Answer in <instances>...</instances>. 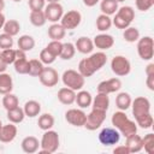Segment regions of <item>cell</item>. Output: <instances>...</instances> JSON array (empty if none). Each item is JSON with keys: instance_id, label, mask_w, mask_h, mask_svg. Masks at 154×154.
<instances>
[{"instance_id": "9f6ffc18", "label": "cell", "mask_w": 154, "mask_h": 154, "mask_svg": "<svg viewBox=\"0 0 154 154\" xmlns=\"http://www.w3.org/2000/svg\"><path fill=\"white\" fill-rule=\"evenodd\" d=\"M117 2H123V1H125V0H116Z\"/></svg>"}, {"instance_id": "d590c367", "label": "cell", "mask_w": 154, "mask_h": 154, "mask_svg": "<svg viewBox=\"0 0 154 154\" xmlns=\"http://www.w3.org/2000/svg\"><path fill=\"white\" fill-rule=\"evenodd\" d=\"M2 106H4V108H5L6 111L18 107V106H19V100H18L17 95H14V94H12V93L5 94L4 97H2Z\"/></svg>"}, {"instance_id": "d4e9b609", "label": "cell", "mask_w": 154, "mask_h": 154, "mask_svg": "<svg viewBox=\"0 0 154 154\" xmlns=\"http://www.w3.org/2000/svg\"><path fill=\"white\" fill-rule=\"evenodd\" d=\"M12 89H13V79L11 75L6 72L0 73V94L5 95L8 93H12Z\"/></svg>"}, {"instance_id": "7402d4cb", "label": "cell", "mask_w": 154, "mask_h": 154, "mask_svg": "<svg viewBox=\"0 0 154 154\" xmlns=\"http://www.w3.org/2000/svg\"><path fill=\"white\" fill-rule=\"evenodd\" d=\"M47 32H48V37L51 40H55V41H61L66 35V30L63 28V25L60 23H53L48 28Z\"/></svg>"}, {"instance_id": "30bf717a", "label": "cell", "mask_w": 154, "mask_h": 154, "mask_svg": "<svg viewBox=\"0 0 154 154\" xmlns=\"http://www.w3.org/2000/svg\"><path fill=\"white\" fill-rule=\"evenodd\" d=\"M81 22H82V14L77 10L67 11L66 13L63 14L60 19V24L65 30H73L81 24Z\"/></svg>"}, {"instance_id": "db71d44e", "label": "cell", "mask_w": 154, "mask_h": 154, "mask_svg": "<svg viewBox=\"0 0 154 154\" xmlns=\"http://www.w3.org/2000/svg\"><path fill=\"white\" fill-rule=\"evenodd\" d=\"M5 8V0H0V10L2 11Z\"/></svg>"}, {"instance_id": "ba28073f", "label": "cell", "mask_w": 154, "mask_h": 154, "mask_svg": "<svg viewBox=\"0 0 154 154\" xmlns=\"http://www.w3.org/2000/svg\"><path fill=\"white\" fill-rule=\"evenodd\" d=\"M106 119V112L99 109H91L89 114H87V119L84 123V128L89 131H94L99 129Z\"/></svg>"}, {"instance_id": "7dc6e473", "label": "cell", "mask_w": 154, "mask_h": 154, "mask_svg": "<svg viewBox=\"0 0 154 154\" xmlns=\"http://www.w3.org/2000/svg\"><path fill=\"white\" fill-rule=\"evenodd\" d=\"M113 153L114 154H130L128 147L125 144H120V146H117L114 149H113Z\"/></svg>"}, {"instance_id": "83f0119b", "label": "cell", "mask_w": 154, "mask_h": 154, "mask_svg": "<svg viewBox=\"0 0 154 154\" xmlns=\"http://www.w3.org/2000/svg\"><path fill=\"white\" fill-rule=\"evenodd\" d=\"M17 45H18L19 49H22L26 53V52H30L35 47V40L30 35H22V36H19Z\"/></svg>"}, {"instance_id": "c3c4849f", "label": "cell", "mask_w": 154, "mask_h": 154, "mask_svg": "<svg viewBox=\"0 0 154 154\" xmlns=\"http://www.w3.org/2000/svg\"><path fill=\"white\" fill-rule=\"evenodd\" d=\"M146 84L148 87L149 90H154V75H148L147 76V79H146Z\"/></svg>"}, {"instance_id": "816d5d0a", "label": "cell", "mask_w": 154, "mask_h": 154, "mask_svg": "<svg viewBox=\"0 0 154 154\" xmlns=\"http://www.w3.org/2000/svg\"><path fill=\"white\" fill-rule=\"evenodd\" d=\"M5 22H6V18H5V14L2 13V11L0 10V29H2V26H4V24H5Z\"/></svg>"}, {"instance_id": "e0dca14e", "label": "cell", "mask_w": 154, "mask_h": 154, "mask_svg": "<svg viewBox=\"0 0 154 154\" xmlns=\"http://www.w3.org/2000/svg\"><path fill=\"white\" fill-rule=\"evenodd\" d=\"M22 150L26 154H34L40 149V141L35 136H26L22 140L20 143Z\"/></svg>"}, {"instance_id": "836d02e7", "label": "cell", "mask_w": 154, "mask_h": 154, "mask_svg": "<svg viewBox=\"0 0 154 154\" xmlns=\"http://www.w3.org/2000/svg\"><path fill=\"white\" fill-rule=\"evenodd\" d=\"M2 30H4V32H6V34H8L10 36L13 37V36H16V35L19 34L20 24L16 19H8V20L5 22V24L2 26Z\"/></svg>"}, {"instance_id": "11a10c76", "label": "cell", "mask_w": 154, "mask_h": 154, "mask_svg": "<svg viewBox=\"0 0 154 154\" xmlns=\"http://www.w3.org/2000/svg\"><path fill=\"white\" fill-rule=\"evenodd\" d=\"M46 1H47V2L49 4V2H59L60 0H46Z\"/></svg>"}, {"instance_id": "60d3db41", "label": "cell", "mask_w": 154, "mask_h": 154, "mask_svg": "<svg viewBox=\"0 0 154 154\" xmlns=\"http://www.w3.org/2000/svg\"><path fill=\"white\" fill-rule=\"evenodd\" d=\"M1 60L7 65L13 64L16 60V49H13V48L2 49L1 51Z\"/></svg>"}, {"instance_id": "277c9868", "label": "cell", "mask_w": 154, "mask_h": 154, "mask_svg": "<svg viewBox=\"0 0 154 154\" xmlns=\"http://www.w3.org/2000/svg\"><path fill=\"white\" fill-rule=\"evenodd\" d=\"M59 144H60V138H59V135L57 131L49 129V130H46L42 135V138L40 141V148L38 152L41 154H52V153H55L59 148Z\"/></svg>"}, {"instance_id": "91938a15", "label": "cell", "mask_w": 154, "mask_h": 154, "mask_svg": "<svg viewBox=\"0 0 154 154\" xmlns=\"http://www.w3.org/2000/svg\"><path fill=\"white\" fill-rule=\"evenodd\" d=\"M0 60H1V49H0Z\"/></svg>"}, {"instance_id": "52a82bcc", "label": "cell", "mask_w": 154, "mask_h": 154, "mask_svg": "<svg viewBox=\"0 0 154 154\" xmlns=\"http://www.w3.org/2000/svg\"><path fill=\"white\" fill-rule=\"evenodd\" d=\"M111 70L116 76L119 77L128 76L131 71V63L124 55H116L111 60Z\"/></svg>"}, {"instance_id": "e575fe53", "label": "cell", "mask_w": 154, "mask_h": 154, "mask_svg": "<svg viewBox=\"0 0 154 154\" xmlns=\"http://www.w3.org/2000/svg\"><path fill=\"white\" fill-rule=\"evenodd\" d=\"M43 69H45V65L42 64V61L40 59H30L28 75L32 76V77H38L41 75V72L43 71Z\"/></svg>"}, {"instance_id": "f546056e", "label": "cell", "mask_w": 154, "mask_h": 154, "mask_svg": "<svg viewBox=\"0 0 154 154\" xmlns=\"http://www.w3.org/2000/svg\"><path fill=\"white\" fill-rule=\"evenodd\" d=\"M95 24H96V29H97L99 31H101V32L107 31V30H109L111 26H112V18H111L109 16H107V14L101 13L100 16H97Z\"/></svg>"}, {"instance_id": "ee69618b", "label": "cell", "mask_w": 154, "mask_h": 154, "mask_svg": "<svg viewBox=\"0 0 154 154\" xmlns=\"http://www.w3.org/2000/svg\"><path fill=\"white\" fill-rule=\"evenodd\" d=\"M13 46V37L10 36L6 32L0 34V49H7V48H12Z\"/></svg>"}, {"instance_id": "f1b7e54d", "label": "cell", "mask_w": 154, "mask_h": 154, "mask_svg": "<svg viewBox=\"0 0 154 154\" xmlns=\"http://www.w3.org/2000/svg\"><path fill=\"white\" fill-rule=\"evenodd\" d=\"M118 2L116 0H101L100 1V10L103 14L112 16L118 10Z\"/></svg>"}, {"instance_id": "ab89813d", "label": "cell", "mask_w": 154, "mask_h": 154, "mask_svg": "<svg viewBox=\"0 0 154 154\" xmlns=\"http://www.w3.org/2000/svg\"><path fill=\"white\" fill-rule=\"evenodd\" d=\"M143 149L148 154H154V134H147L142 137Z\"/></svg>"}, {"instance_id": "3957f363", "label": "cell", "mask_w": 154, "mask_h": 154, "mask_svg": "<svg viewBox=\"0 0 154 154\" xmlns=\"http://www.w3.org/2000/svg\"><path fill=\"white\" fill-rule=\"evenodd\" d=\"M111 122H112V125L113 128H116L120 135H123L124 137H128L132 134H136L137 132V124L136 122L131 120L125 111H117L112 114V118H111Z\"/></svg>"}, {"instance_id": "6da1fadb", "label": "cell", "mask_w": 154, "mask_h": 154, "mask_svg": "<svg viewBox=\"0 0 154 154\" xmlns=\"http://www.w3.org/2000/svg\"><path fill=\"white\" fill-rule=\"evenodd\" d=\"M132 116L136 124L142 129H149L153 125V116L150 113V101L144 96H138L132 100Z\"/></svg>"}, {"instance_id": "f907efd6", "label": "cell", "mask_w": 154, "mask_h": 154, "mask_svg": "<svg viewBox=\"0 0 154 154\" xmlns=\"http://www.w3.org/2000/svg\"><path fill=\"white\" fill-rule=\"evenodd\" d=\"M101 0H83V4L87 6V7H93L95 6L97 2H100Z\"/></svg>"}, {"instance_id": "f6af8a7d", "label": "cell", "mask_w": 154, "mask_h": 154, "mask_svg": "<svg viewBox=\"0 0 154 154\" xmlns=\"http://www.w3.org/2000/svg\"><path fill=\"white\" fill-rule=\"evenodd\" d=\"M135 4L137 10H140L141 12H146L152 8V6L154 5V0H135Z\"/></svg>"}, {"instance_id": "1f68e13d", "label": "cell", "mask_w": 154, "mask_h": 154, "mask_svg": "<svg viewBox=\"0 0 154 154\" xmlns=\"http://www.w3.org/2000/svg\"><path fill=\"white\" fill-rule=\"evenodd\" d=\"M114 14H117L118 17H120L122 19L126 20L130 24L135 19V11H134V8L131 6H122V7H119L117 10V12Z\"/></svg>"}, {"instance_id": "2e32d148", "label": "cell", "mask_w": 154, "mask_h": 154, "mask_svg": "<svg viewBox=\"0 0 154 154\" xmlns=\"http://www.w3.org/2000/svg\"><path fill=\"white\" fill-rule=\"evenodd\" d=\"M18 134V129L16 124L8 123L6 125H2L0 129V142L2 143H10L12 142Z\"/></svg>"}, {"instance_id": "4fadbf2b", "label": "cell", "mask_w": 154, "mask_h": 154, "mask_svg": "<svg viewBox=\"0 0 154 154\" xmlns=\"http://www.w3.org/2000/svg\"><path fill=\"white\" fill-rule=\"evenodd\" d=\"M38 79H40L42 85H45L47 88H53L59 82V75H58V71L55 69L48 66V67L43 69V71L38 76Z\"/></svg>"}, {"instance_id": "f35d334b", "label": "cell", "mask_w": 154, "mask_h": 154, "mask_svg": "<svg viewBox=\"0 0 154 154\" xmlns=\"http://www.w3.org/2000/svg\"><path fill=\"white\" fill-rule=\"evenodd\" d=\"M13 67L14 71L19 75H28V70H29V60L25 58H17L13 63Z\"/></svg>"}, {"instance_id": "ffe728a7", "label": "cell", "mask_w": 154, "mask_h": 154, "mask_svg": "<svg viewBox=\"0 0 154 154\" xmlns=\"http://www.w3.org/2000/svg\"><path fill=\"white\" fill-rule=\"evenodd\" d=\"M75 47L76 49L82 53V54H89L93 52L94 49V43H93V40L87 37V36H81L76 40V43H75Z\"/></svg>"}, {"instance_id": "681fc988", "label": "cell", "mask_w": 154, "mask_h": 154, "mask_svg": "<svg viewBox=\"0 0 154 154\" xmlns=\"http://www.w3.org/2000/svg\"><path fill=\"white\" fill-rule=\"evenodd\" d=\"M146 75H154V63H149L146 67Z\"/></svg>"}, {"instance_id": "7bdbcfd3", "label": "cell", "mask_w": 154, "mask_h": 154, "mask_svg": "<svg viewBox=\"0 0 154 154\" xmlns=\"http://www.w3.org/2000/svg\"><path fill=\"white\" fill-rule=\"evenodd\" d=\"M53 55H55L57 58L60 55V52H61V48H63V43H61V41H55V40H52L48 45H47V47H46Z\"/></svg>"}, {"instance_id": "8992f818", "label": "cell", "mask_w": 154, "mask_h": 154, "mask_svg": "<svg viewBox=\"0 0 154 154\" xmlns=\"http://www.w3.org/2000/svg\"><path fill=\"white\" fill-rule=\"evenodd\" d=\"M137 53L142 60L149 61L154 57V41L150 36H143L137 40Z\"/></svg>"}, {"instance_id": "cb8c5ba5", "label": "cell", "mask_w": 154, "mask_h": 154, "mask_svg": "<svg viewBox=\"0 0 154 154\" xmlns=\"http://www.w3.org/2000/svg\"><path fill=\"white\" fill-rule=\"evenodd\" d=\"M23 111L25 113V117L34 118V117H37L40 114V112H41V105L36 100H29V101H26L24 103Z\"/></svg>"}, {"instance_id": "7a4b0ae2", "label": "cell", "mask_w": 154, "mask_h": 154, "mask_svg": "<svg viewBox=\"0 0 154 154\" xmlns=\"http://www.w3.org/2000/svg\"><path fill=\"white\" fill-rule=\"evenodd\" d=\"M107 63V55L102 51L93 53L90 57L84 58L78 64V72L85 78L93 76L96 71L101 70Z\"/></svg>"}, {"instance_id": "7c38bea8", "label": "cell", "mask_w": 154, "mask_h": 154, "mask_svg": "<svg viewBox=\"0 0 154 154\" xmlns=\"http://www.w3.org/2000/svg\"><path fill=\"white\" fill-rule=\"evenodd\" d=\"M46 19L51 23H58L63 14H64V8L59 2H49L43 8Z\"/></svg>"}, {"instance_id": "ac0fdd59", "label": "cell", "mask_w": 154, "mask_h": 154, "mask_svg": "<svg viewBox=\"0 0 154 154\" xmlns=\"http://www.w3.org/2000/svg\"><path fill=\"white\" fill-rule=\"evenodd\" d=\"M125 146L128 147L130 153H138L143 149V144H142V136L136 134H132L128 137H125Z\"/></svg>"}, {"instance_id": "9a60e30c", "label": "cell", "mask_w": 154, "mask_h": 154, "mask_svg": "<svg viewBox=\"0 0 154 154\" xmlns=\"http://www.w3.org/2000/svg\"><path fill=\"white\" fill-rule=\"evenodd\" d=\"M93 43H94V47L99 48L100 51H107V49H109V48L113 47L114 38H113L112 35L106 34V32H102V34H99V35H96L94 37Z\"/></svg>"}, {"instance_id": "6f0895ef", "label": "cell", "mask_w": 154, "mask_h": 154, "mask_svg": "<svg viewBox=\"0 0 154 154\" xmlns=\"http://www.w3.org/2000/svg\"><path fill=\"white\" fill-rule=\"evenodd\" d=\"M13 1H14V2H20L22 0H13Z\"/></svg>"}, {"instance_id": "603a6c76", "label": "cell", "mask_w": 154, "mask_h": 154, "mask_svg": "<svg viewBox=\"0 0 154 154\" xmlns=\"http://www.w3.org/2000/svg\"><path fill=\"white\" fill-rule=\"evenodd\" d=\"M91 101H93V96L89 91L81 89V90H78V93H76L75 102L77 103V106L79 108H87V107L91 106Z\"/></svg>"}, {"instance_id": "5bb4252c", "label": "cell", "mask_w": 154, "mask_h": 154, "mask_svg": "<svg viewBox=\"0 0 154 154\" xmlns=\"http://www.w3.org/2000/svg\"><path fill=\"white\" fill-rule=\"evenodd\" d=\"M120 88H122V81L118 77H113V78L100 82L97 84L96 90H97V93H103V94L109 95L112 93L118 91Z\"/></svg>"}, {"instance_id": "b9f144b4", "label": "cell", "mask_w": 154, "mask_h": 154, "mask_svg": "<svg viewBox=\"0 0 154 154\" xmlns=\"http://www.w3.org/2000/svg\"><path fill=\"white\" fill-rule=\"evenodd\" d=\"M55 59H57V57L53 55L47 48H43L40 52V60L42 61L43 65H51V64H53L55 61Z\"/></svg>"}, {"instance_id": "4316f807", "label": "cell", "mask_w": 154, "mask_h": 154, "mask_svg": "<svg viewBox=\"0 0 154 154\" xmlns=\"http://www.w3.org/2000/svg\"><path fill=\"white\" fill-rule=\"evenodd\" d=\"M7 119L10 123H13V124H19L24 120L25 118V113L23 111V108H20L19 106L16 107V108H12V109H8L7 111V114H6Z\"/></svg>"}, {"instance_id": "8d00e7d4", "label": "cell", "mask_w": 154, "mask_h": 154, "mask_svg": "<svg viewBox=\"0 0 154 154\" xmlns=\"http://www.w3.org/2000/svg\"><path fill=\"white\" fill-rule=\"evenodd\" d=\"M123 37L129 43L137 42V40L140 38V30L137 28H135V26H128L123 31Z\"/></svg>"}, {"instance_id": "bcb514c9", "label": "cell", "mask_w": 154, "mask_h": 154, "mask_svg": "<svg viewBox=\"0 0 154 154\" xmlns=\"http://www.w3.org/2000/svg\"><path fill=\"white\" fill-rule=\"evenodd\" d=\"M28 5L31 11H41L46 6V0H28Z\"/></svg>"}, {"instance_id": "484cf974", "label": "cell", "mask_w": 154, "mask_h": 154, "mask_svg": "<svg viewBox=\"0 0 154 154\" xmlns=\"http://www.w3.org/2000/svg\"><path fill=\"white\" fill-rule=\"evenodd\" d=\"M131 102H132V99L129 93L122 91L116 96V106L119 111H126L131 106Z\"/></svg>"}, {"instance_id": "44dd1931", "label": "cell", "mask_w": 154, "mask_h": 154, "mask_svg": "<svg viewBox=\"0 0 154 154\" xmlns=\"http://www.w3.org/2000/svg\"><path fill=\"white\" fill-rule=\"evenodd\" d=\"M91 106H93L94 109L107 112V109L109 107V97H108V95L103 94V93H97L96 96L93 97Z\"/></svg>"}, {"instance_id": "f5cc1de1", "label": "cell", "mask_w": 154, "mask_h": 154, "mask_svg": "<svg viewBox=\"0 0 154 154\" xmlns=\"http://www.w3.org/2000/svg\"><path fill=\"white\" fill-rule=\"evenodd\" d=\"M7 64H5L2 60H0V73H2V72H6V70H7Z\"/></svg>"}, {"instance_id": "d6986e66", "label": "cell", "mask_w": 154, "mask_h": 154, "mask_svg": "<svg viewBox=\"0 0 154 154\" xmlns=\"http://www.w3.org/2000/svg\"><path fill=\"white\" fill-rule=\"evenodd\" d=\"M58 100L59 102H61L63 105H72L76 100V91L67 88V87H63L58 90Z\"/></svg>"}, {"instance_id": "8fae6325", "label": "cell", "mask_w": 154, "mask_h": 154, "mask_svg": "<svg viewBox=\"0 0 154 154\" xmlns=\"http://www.w3.org/2000/svg\"><path fill=\"white\" fill-rule=\"evenodd\" d=\"M65 119L69 124L76 128H81V126H84L87 113L82 108H70L65 113Z\"/></svg>"}, {"instance_id": "d6a6232c", "label": "cell", "mask_w": 154, "mask_h": 154, "mask_svg": "<svg viewBox=\"0 0 154 154\" xmlns=\"http://www.w3.org/2000/svg\"><path fill=\"white\" fill-rule=\"evenodd\" d=\"M29 20L34 26H37V28L38 26H43L46 24V22H47L43 10H41V11H31L30 14H29Z\"/></svg>"}, {"instance_id": "680465c9", "label": "cell", "mask_w": 154, "mask_h": 154, "mask_svg": "<svg viewBox=\"0 0 154 154\" xmlns=\"http://www.w3.org/2000/svg\"><path fill=\"white\" fill-rule=\"evenodd\" d=\"M1 126H2V123H1V120H0V129H1Z\"/></svg>"}, {"instance_id": "5b68a950", "label": "cell", "mask_w": 154, "mask_h": 154, "mask_svg": "<svg viewBox=\"0 0 154 154\" xmlns=\"http://www.w3.org/2000/svg\"><path fill=\"white\" fill-rule=\"evenodd\" d=\"M61 81L64 83L65 87L75 90V91H78L81 90L83 87H84V83H85V78L76 70H72V69H69V70H65L63 76H61Z\"/></svg>"}, {"instance_id": "9c48e42d", "label": "cell", "mask_w": 154, "mask_h": 154, "mask_svg": "<svg viewBox=\"0 0 154 154\" xmlns=\"http://www.w3.org/2000/svg\"><path fill=\"white\" fill-rule=\"evenodd\" d=\"M97 138L102 146H114L120 141V134L116 128H103L99 132Z\"/></svg>"}, {"instance_id": "74e56055", "label": "cell", "mask_w": 154, "mask_h": 154, "mask_svg": "<svg viewBox=\"0 0 154 154\" xmlns=\"http://www.w3.org/2000/svg\"><path fill=\"white\" fill-rule=\"evenodd\" d=\"M75 54H76V47L73 43L71 42L63 43V48H61L59 58H61L63 60H70L75 57Z\"/></svg>"}, {"instance_id": "4dcf8cb0", "label": "cell", "mask_w": 154, "mask_h": 154, "mask_svg": "<svg viewBox=\"0 0 154 154\" xmlns=\"http://www.w3.org/2000/svg\"><path fill=\"white\" fill-rule=\"evenodd\" d=\"M37 125L43 131L49 130V129H52L54 126V117L51 113H43V114H41L38 117Z\"/></svg>"}]
</instances>
